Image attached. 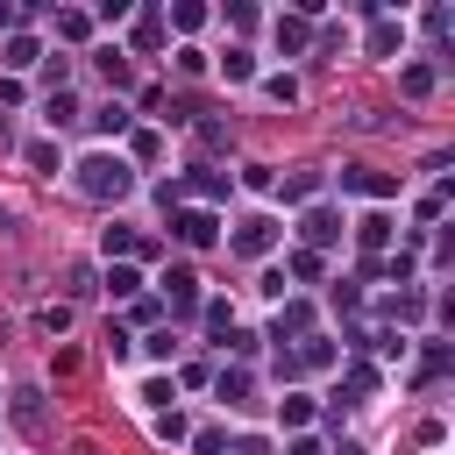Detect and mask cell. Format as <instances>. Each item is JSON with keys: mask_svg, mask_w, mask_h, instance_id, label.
<instances>
[{"mask_svg": "<svg viewBox=\"0 0 455 455\" xmlns=\"http://www.w3.org/2000/svg\"><path fill=\"white\" fill-rule=\"evenodd\" d=\"M156 284H164V291H171V299H178V306H192V299H199V277H192V270H185V263H171V270H164V277H156Z\"/></svg>", "mask_w": 455, "mask_h": 455, "instance_id": "7", "label": "cell"}, {"mask_svg": "<svg viewBox=\"0 0 455 455\" xmlns=\"http://www.w3.org/2000/svg\"><path fill=\"white\" fill-rule=\"evenodd\" d=\"M28 164L36 171H57V142H28Z\"/></svg>", "mask_w": 455, "mask_h": 455, "instance_id": "26", "label": "cell"}, {"mask_svg": "<svg viewBox=\"0 0 455 455\" xmlns=\"http://www.w3.org/2000/svg\"><path fill=\"white\" fill-rule=\"evenodd\" d=\"M263 92H270V100H299V78H284V71H277V78H263Z\"/></svg>", "mask_w": 455, "mask_h": 455, "instance_id": "25", "label": "cell"}, {"mask_svg": "<svg viewBox=\"0 0 455 455\" xmlns=\"http://www.w3.org/2000/svg\"><path fill=\"white\" fill-rule=\"evenodd\" d=\"M192 448H199V455H220V427H206V434H192Z\"/></svg>", "mask_w": 455, "mask_h": 455, "instance_id": "29", "label": "cell"}, {"mask_svg": "<svg viewBox=\"0 0 455 455\" xmlns=\"http://www.w3.org/2000/svg\"><path fill=\"white\" fill-rule=\"evenodd\" d=\"M299 235H306V256H313V249H327V242L341 235V213H327V206H313V213L299 220Z\"/></svg>", "mask_w": 455, "mask_h": 455, "instance_id": "4", "label": "cell"}, {"mask_svg": "<svg viewBox=\"0 0 455 455\" xmlns=\"http://www.w3.org/2000/svg\"><path fill=\"white\" fill-rule=\"evenodd\" d=\"M341 192H363V199H391V192H398V178H391V171H370V164H348V171H341Z\"/></svg>", "mask_w": 455, "mask_h": 455, "instance_id": "2", "label": "cell"}, {"mask_svg": "<svg viewBox=\"0 0 455 455\" xmlns=\"http://www.w3.org/2000/svg\"><path fill=\"white\" fill-rule=\"evenodd\" d=\"M355 242H363V249H384V242H391V220H384V213H363V220H355Z\"/></svg>", "mask_w": 455, "mask_h": 455, "instance_id": "11", "label": "cell"}, {"mask_svg": "<svg viewBox=\"0 0 455 455\" xmlns=\"http://www.w3.org/2000/svg\"><path fill=\"white\" fill-rule=\"evenodd\" d=\"M192 192H199V199H220V192H228V178H220V171H199V178H192Z\"/></svg>", "mask_w": 455, "mask_h": 455, "instance_id": "22", "label": "cell"}, {"mask_svg": "<svg viewBox=\"0 0 455 455\" xmlns=\"http://www.w3.org/2000/svg\"><path fill=\"white\" fill-rule=\"evenodd\" d=\"M14 419L36 434V427H43V391H14Z\"/></svg>", "mask_w": 455, "mask_h": 455, "instance_id": "15", "label": "cell"}, {"mask_svg": "<svg viewBox=\"0 0 455 455\" xmlns=\"http://www.w3.org/2000/svg\"><path fill=\"white\" fill-rule=\"evenodd\" d=\"M92 128H100V135H121V128H128V107H121V100H107V107L92 114Z\"/></svg>", "mask_w": 455, "mask_h": 455, "instance_id": "18", "label": "cell"}, {"mask_svg": "<svg viewBox=\"0 0 455 455\" xmlns=\"http://www.w3.org/2000/svg\"><path fill=\"white\" fill-rule=\"evenodd\" d=\"M36 57H43V50H36V36H14V43H7V57H0V64H7V71H28V64H36Z\"/></svg>", "mask_w": 455, "mask_h": 455, "instance_id": "14", "label": "cell"}, {"mask_svg": "<svg viewBox=\"0 0 455 455\" xmlns=\"http://www.w3.org/2000/svg\"><path fill=\"white\" fill-rule=\"evenodd\" d=\"M405 92H412V100H419V92H434V71H427V64H412V71H405Z\"/></svg>", "mask_w": 455, "mask_h": 455, "instance_id": "24", "label": "cell"}, {"mask_svg": "<svg viewBox=\"0 0 455 455\" xmlns=\"http://www.w3.org/2000/svg\"><path fill=\"white\" fill-rule=\"evenodd\" d=\"M107 291H114V299H135V291H142V270H135V263H114V270H107Z\"/></svg>", "mask_w": 455, "mask_h": 455, "instance_id": "12", "label": "cell"}, {"mask_svg": "<svg viewBox=\"0 0 455 455\" xmlns=\"http://www.w3.org/2000/svg\"><path fill=\"white\" fill-rule=\"evenodd\" d=\"M71 171H78L71 185H78L85 199H128V185H135V171H128V156H107V149H92V156H78Z\"/></svg>", "mask_w": 455, "mask_h": 455, "instance_id": "1", "label": "cell"}, {"mask_svg": "<svg viewBox=\"0 0 455 455\" xmlns=\"http://www.w3.org/2000/svg\"><path fill=\"white\" fill-rule=\"evenodd\" d=\"M306 327H313V306L306 299H277V341L284 334H306Z\"/></svg>", "mask_w": 455, "mask_h": 455, "instance_id": "6", "label": "cell"}, {"mask_svg": "<svg viewBox=\"0 0 455 455\" xmlns=\"http://www.w3.org/2000/svg\"><path fill=\"white\" fill-rule=\"evenodd\" d=\"M277 419H284V427H306V419H313V398H306V391H284V398H277Z\"/></svg>", "mask_w": 455, "mask_h": 455, "instance_id": "13", "label": "cell"}, {"mask_svg": "<svg viewBox=\"0 0 455 455\" xmlns=\"http://www.w3.org/2000/svg\"><path fill=\"white\" fill-rule=\"evenodd\" d=\"M391 50H398V21L377 14V28H370V57H391Z\"/></svg>", "mask_w": 455, "mask_h": 455, "instance_id": "16", "label": "cell"}, {"mask_svg": "<svg viewBox=\"0 0 455 455\" xmlns=\"http://www.w3.org/2000/svg\"><path fill=\"white\" fill-rule=\"evenodd\" d=\"M0 28H14V7H0Z\"/></svg>", "mask_w": 455, "mask_h": 455, "instance_id": "31", "label": "cell"}, {"mask_svg": "<svg viewBox=\"0 0 455 455\" xmlns=\"http://www.w3.org/2000/svg\"><path fill=\"white\" fill-rule=\"evenodd\" d=\"M100 57V71H107V85H128V50H92Z\"/></svg>", "mask_w": 455, "mask_h": 455, "instance_id": "17", "label": "cell"}, {"mask_svg": "<svg viewBox=\"0 0 455 455\" xmlns=\"http://www.w3.org/2000/svg\"><path fill=\"white\" fill-rule=\"evenodd\" d=\"M171 228H178V242H185V249H206V242L220 235V220H213L206 206H185V213H171Z\"/></svg>", "mask_w": 455, "mask_h": 455, "instance_id": "3", "label": "cell"}, {"mask_svg": "<svg viewBox=\"0 0 455 455\" xmlns=\"http://www.w3.org/2000/svg\"><path fill=\"white\" fill-rule=\"evenodd\" d=\"M178 71H185V78H199V71H206V50H192V43H185V50H178Z\"/></svg>", "mask_w": 455, "mask_h": 455, "instance_id": "23", "label": "cell"}, {"mask_svg": "<svg viewBox=\"0 0 455 455\" xmlns=\"http://www.w3.org/2000/svg\"><path fill=\"white\" fill-rule=\"evenodd\" d=\"M142 405H156V412H164V405H171V384H164V377H149V384H142Z\"/></svg>", "mask_w": 455, "mask_h": 455, "instance_id": "28", "label": "cell"}, {"mask_svg": "<svg viewBox=\"0 0 455 455\" xmlns=\"http://www.w3.org/2000/svg\"><path fill=\"white\" fill-rule=\"evenodd\" d=\"M220 71L242 85V78H256V57H249V50H228V57H220Z\"/></svg>", "mask_w": 455, "mask_h": 455, "instance_id": "19", "label": "cell"}, {"mask_svg": "<svg viewBox=\"0 0 455 455\" xmlns=\"http://www.w3.org/2000/svg\"><path fill=\"white\" fill-rule=\"evenodd\" d=\"M270 242H277V220H263V213H249V220L235 228V249H242V256H263Z\"/></svg>", "mask_w": 455, "mask_h": 455, "instance_id": "5", "label": "cell"}, {"mask_svg": "<svg viewBox=\"0 0 455 455\" xmlns=\"http://www.w3.org/2000/svg\"><path fill=\"white\" fill-rule=\"evenodd\" d=\"M313 192H320V171H291L284 178V199H313Z\"/></svg>", "mask_w": 455, "mask_h": 455, "instance_id": "20", "label": "cell"}, {"mask_svg": "<svg viewBox=\"0 0 455 455\" xmlns=\"http://www.w3.org/2000/svg\"><path fill=\"white\" fill-rule=\"evenodd\" d=\"M71 114H78V100H71V92L57 85V92L43 100V121H50V128H71Z\"/></svg>", "mask_w": 455, "mask_h": 455, "instance_id": "10", "label": "cell"}, {"mask_svg": "<svg viewBox=\"0 0 455 455\" xmlns=\"http://www.w3.org/2000/svg\"><path fill=\"white\" fill-rule=\"evenodd\" d=\"M277 50H306V14H277Z\"/></svg>", "mask_w": 455, "mask_h": 455, "instance_id": "9", "label": "cell"}, {"mask_svg": "<svg viewBox=\"0 0 455 455\" xmlns=\"http://www.w3.org/2000/svg\"><path fill=\"white\" fill-rule=\"evenodd\" d=\"M213 391H220V405H249V370H220Z\"/></svg>", "mask_w": 455, "mask_h": 455, "instance_id": "8", "label": "cell"}, {"mask_svg": "<svg viewBox=\"0 0 455 455\" xmlns=\"http://www.w3.org/2000/svg\"><path fill=\"white\" fill-rule=\"evenodd\" d=\"M142 348H149L156 363H171V327H156V334H142Z\"/></svg>", "mask_w": 455, "mask_h": 455, "instance_id": "27", "label": "cell"}, {"mask_svg": "<svg viewBox=\"0 0 455 455\" xmlns=\"http://www.w3.org/2000/svg\"><path fill=\"white\" fill-rule=\"evenodd\" d=\"M284 455H327V448H320V441H313V434H299V441H291V448H284Z\"/></svg>", "mask_w": 455, "mask_h": 455, "instance_id": "30", "label": "cell"}, {"mask_svg": "<svg viewBox=\"0 0 455 455\" xmlns=\"http://www.w3.org/2000/svg\"><path fill=\"white\" fill-rule=\"evenodd\" d=\"M192 427H185V412H156V441H185Z\"/></svg>", "mask_w": 455, "mask_h": 455, "instance_id": "21", "label": "cell"}]
</instances>
